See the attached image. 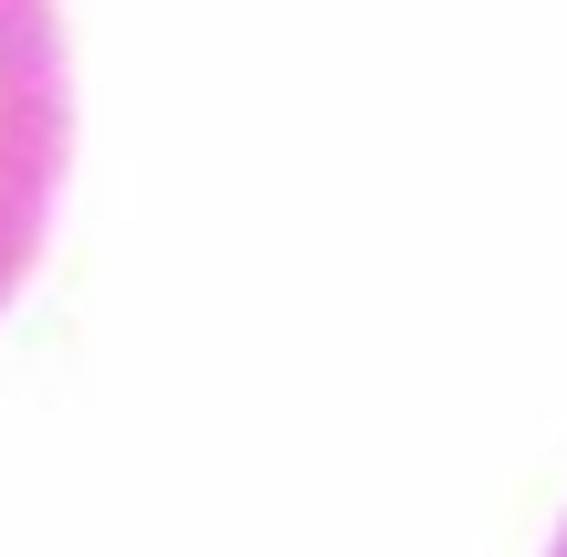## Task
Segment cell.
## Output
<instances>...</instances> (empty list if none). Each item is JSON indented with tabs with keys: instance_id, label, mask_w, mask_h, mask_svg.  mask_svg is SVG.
<instances>
[{
	"instance_id": "1",
	"label": "cell",
	"mask_w": 567,
	"mask_h": 557,
	"mask_svg": "<svg viewBox=\"0 0 567 557\" xmlns=\"http://www.w3.org/2000/svg\"><path fill=\"white\" fill-rule=\"evenodd\" d=\"M74 158V63L53 0H0V306L21 295Z\"/></svg>"
},
{
	"instance_id": "2",
	"label": "cell",
	"mask_w": 567,
	"mask_h": 557,
	"mask_svg": "<svg viewBox=\"0 0 567 557\" xmlns=\"http://www.w3.org/2000/svg\"><path fill=\"white\" fill-rule=\"evenodd\" d=\"M547 557H567V526H557V547H547Z\"/></svg>"
}]
</instances>
